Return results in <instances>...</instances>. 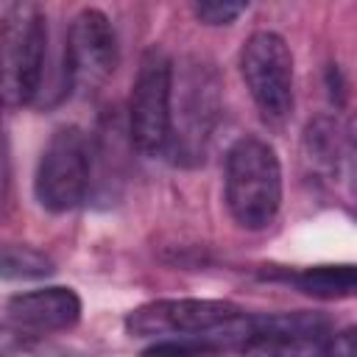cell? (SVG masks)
Wrapping results in <instances>:
<instances>
[{"mask_svg":"<svg viewBox=\"0 0 357 357\" xmlns=\"http://www.w3.org/2000/svg\"><path fill=\"white\" fill-rule=\"evenodd\" d=\"M248 312L223 298H156L126 315L131 337H218L229 349H240L248 335Z\"/></svg>","mask_w":357,"mask_h":357,"instance_id":"6da1fadb","label":"cell"},{"mask_svg":"<svg viewBox=\"0 0 357 357\" xmlns=\"http://www.w3.org/2000/svg\"><path fill=\"white\" fill-rule=\"evenodd\" d=\"M223 192L237 226L268 229L282 206V165L273 145L254 134L234 139L226 151Z\"/></svg>","mask_w":357,"mask_h":357,"instance_id":"7a4b0ae2","label":"cell"},{"mask_svg":"<svg viewBox=\"0 0 357 357\" xmlns=\"http://www.w3.org/2000/svg\"><path fill=\"white\" fill-rule=\"evenodd\" d=\"M220 84L212 64L187 59L176 70L170 92V139L167 151L181 165H198L220 120Z\"/></svg>","mask_w":357,"mask_h":357,"instance_id":"3957f363","label":"cell"},{"mask_svg":"<svg viewBox=\"0 0 357 357\" xmlns=\"http://www.w3.org/2000/svg\"><path fill=\"white\" fill-rule=\"evenodd\" d=\"M47 50L45 11L14 3L0 17V106H25L42 86Z\"/></svg>","mask_w":357,"mask_h":357,"instance_id":"277c9868","label":"cell"},{"mask_svg":"<svg viewBox=\"0 0 357 357\" xmlns=\"http://www.w3.org/2000/svg\"><path fill=\"white\" fill-rule=\"evenodd\" d=\"M92 181V151L89 139L78 126H61L45 142L36 173H33V195L42 209L61 215L75 206L89 192Z\"/></svg>","mask_w":357,"mask_h":357,"instance_id":"5b68a950","label":"cell"},{"mask_svg":"<svg viewBox=\"0 0 357 357\" xmlns=\"http://www.w3.org/2000/svg\"><path fill=\"white\" fill-rule=\"evenodd\" d=\"M170 92H173V61L162 47L151 45L139 56V67L128 98V137L131 145L145 156H156L167 151Z\"/></svg>","mask_w":357,"mask_h":357,"instance_id":"8992f818","label":"cell"},{"mask_svg":"<svg viewBox=\"0 0 357 357\" xmlns=\"http://www.w3.org/2000/svg\"><path fill=\"white\" fill-rule=\"evenodd\" d=\"M243 81L265 120L282 123L293 112V53L276 31H254L240 50Z\"/></svg>","mask_w":357,"mask_h":357,"instance_id":"52a82bcc","label":"cell"},{"mask_svg":"<svg viewBox=\"0 0 357 357\" xmlns=\"http://www.w3.org/2000/svg\"><path fill=\"white\" fill-rule=\"evenodd\" d=\"M332 332V321L321 312L251 315L240 357H329Z\"/></svg>","mask_w":357,"mask_h":357,"instance_id":"ba28073f","label":"cell"},{"mask_svg":"<svg viewBox=\"0 0 357 357\" xmlns=\"http://www.w3.org/2000/svg\"><path fill=\"white\" fill-rule=\"evenodd\" d=\"M120 61L117 33L112 20L98 8H81L67 31L64 75L73 86H100L112 78Z\"/></svg>","mask_w":357,"mask_h":357,"instance_id":"9c48e42d","label":"cell"},{"mask_svg":"<svg viewBox=\"0 0 357 357\" xmlns=\"http://www.w3.org/2000/svg\"><path fill=\"white\" fill-rule=\"evenodd\" d=\"M11 324L50 335V332H67L81 321V296L73 287H39V290H25L8 298L6 304Z\"/></svg>","mask_w":357,"mask_h":357,"instance_id":"30bf717a","label":"cell"},{"mask_svg":"<svg viewBox=\"0 0 357 357\" xmlns=\"http://www.w3.org/2000/svg\"><path fill=\"white\" fill-rule=\"evenodd\" d=\"M287 282H293L304 296L335 301V298H351L357 290V271L351 262L340 265H312L301 268L296 273H287Z\"/></svg>","mask_w":357,"mask_h":357,"instance_id":"8fae6325","label":"cell"},{"mask_svg":"<svg viewBox=\"0 0 357 357\" xmlns=\"http://www.w3.org/2000/svg\"><path fill=\"white\" fill-rule=\"evenodd\" d=\"M304 151H307V159L315 167H321L326 173H335L337 162H340V153H343V139H340L337 123L326 114L312 117L304 128Z\"/></svg>","mask_w":357,"mask_h":357,"instance_id":"7c38bea8","label":"cell"},{"mask_svg":"<svg viewBox=\"0 0 357 357\" xmlns=\"http://www.w3.org/2000/svg\"><path fill=\"white\" fill-rule=\"evenodd\" d=\"M53 259L33 245H0V279L33 282L50 276Z\"/></svg>","mask_w":357,"mask_h":357,"instance_id":"4fadbf2b","label":"cell"},{"mask_svg":"<svg viewBox=\"0 0 357 357\" xmlns=\"http://www.w3.org/2000/svg\"><path fill=\"white\" fill-rule=\"evenodd\" d=\"M0 357H67L47 335L22 329L17 324H0Z\"/></svg>","mask_w":357,"mask_h":357,"instance_id":"5bb4252c","label":"cell"},{"mask_svg":"<svg viewBox=\"0 0 357 357\" xmlns=\"http://www.w3.org/2000/svg\"><path fill=\"white\" fill-rule=\"evenodd\" d=\"M229 346L218 337H162L142 349V357H218Z\"/></svg>","mask_w":357,"mask_h":357,"instance_id":"9a60e30c","label":"cell"},{"mask_svg":"<svg viewBox=\"0 0 357 357\" xmlns=\"http://www.w3.org/2000/svg\"><path fill=\"white\" fill-rule=\"evenodd\" d=\"M248 3H229V0H204L195 3L192 11L204 25H231L240 14H245Z\"/></svg>","mask_w":357,"mask_h":357,"instance_id":"2e32d148","label":"cell"},{"mask_svg":"<svg viewBox=\"0 0 357 357\" xmlns=\"http://www.w3.org/2000/svg\"><path fill=\"white\" fill-rule=\"evenodd\" d=\"M329 357H357L354 326H346V329H340V332H332V340H329Z\"/></svg>","mask_w":357,"mask_h":357,"instance_id":"e0dca14e","label":"cell"},{"mask_svg":"<svg viewBox=\"0 0 357 357\" xmlns=\"http://www.w3.org/2000/svg\"><path fill=\"white\" fill-rule=\"evenodd\" d=\"M6 198V173H3V162H0V204Z\"/></svg>","mask_w":357,"mask_h":357,"instance_id":"ac0fdd59","label":"cell"}]
</instances>
